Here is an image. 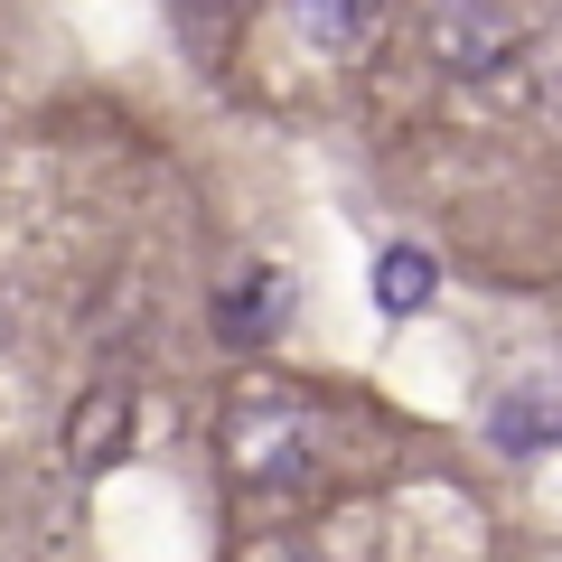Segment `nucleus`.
<instances>
[{"label": "nucleus", "instance_id": "20e7f679", "mask_svg": "<svg viewBox=\"0 0 562 562\" xmlns=\"http://www.w3.org/2000/svg\"><path fill=\"white\" fill-rule=\"evenodd\" d=\"M487 431H497V450L535 460V450L553 441V384L525 375V384H506V394H487Z\"/></svg>", "mask_w": 562, "mask_h": 562}, {"label": "nucleus", "instance_id": "39448f33", "mask_svg": "<svg viewBox=\"0 0 562 562\" xmlns=\"http://www.w3.org/2000/svg\"><path fill=\"white\" fill-rule=\"evenodd\" d=\"M225 328H235L244 347H254V338H281V328H291V272H281V262L244 272L235 291H225Z\"/></svg>", "mask_w": 562, "mask_h": 562}, {"label": "nucleus", "instance_id": "7ed1b4c3", "mask_svg": "<svg viewBox=\"0 0 562 562\" xmlns=\"http://www.w3.org/2000/svg\"><path fill=\"white\" fill-rule=\"evenodd\" d=\"M281 20L310 57H366L384 29V0H281Z\"/></svg>", "mask_w": 562, "mask_h": 562}, {"label": "nucleus", "instance_id": "423d86ee", "mask_svg": "<svg viewBox=\"0 0 562 562\" xmlns=\"http://www.w3.org/2000/svg\"><path fill=\"white\" fill-rule=\"evenodd\" d=\"M441 301V262L422 254V244H384L375 254V310H394V319H413V310Z\"/></svg>", "mask_w": 562, "mask_h": 562}, {"label": "nucleus", "instance_id": "f03ea898", "mask_svg": "<svg viewBox=\"0 0 562 562\" xmlns=\"http://www.w3.org/2000/svg\"><path fill=\"white\" fill-rule=\"evenodd\" d=\"M431 57L450 76H506L516 57H535V20L516 0H441L431 10Z\"/></svg>", "mask_w": 562, "mask_h": 562}, {"label": "nucleus", "instance_id": "0eeeda50", "mask_svg": "<svg viewBox=\"0 0 562 562\" xmlns=\"http://www.w3.org/2000/svg\"><path fill=\"white\" fill-rule=\"evenodd\" d=\"M122 422H132V403L122 394H94L76 413V469H103V460H122Z\"/></svg>", "mask_w": 562, "mask_h": 562}, {"label": "nucleus", "instance_id": "f257e3e1", "mask_svg": "<svg viewBox=\"0 0 562 562\" xmlns=\"http://www.w3.org/2000/svg\"><path fill=\"white\" fill-rule=\"evenodd\" d=\"M328 431L338 422L310 394H291V384H244L235 413H225V469L244 487H301L328 460Z\"/></svg>", "mask_w": 562, "mask_h": 562}]
</instances>
